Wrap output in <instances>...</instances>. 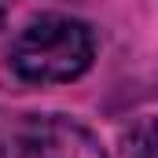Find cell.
I'll list each match as a JSON object with an SVG mask.
<instances>
[{"label": "cell", "instance_id": "cell-1", "mask_svg": "<svg viewBox=\"0 0 158 158\" xmlns=\"http://www.w3.org/2000/svg\"><path fill=\"white\" fill-rule=\"evenodd\" d=\"M96 37L70 15H37L11 44V70L30 85H66L92 66Z\"/></svg>", "mask_w": 158, "mask_h": 158}, {"label": "cell", "instance_id": "cell-2", "mask_svg": "<svg viewBox=\"0 0 158 158\" xmlns=\"http://www.w3.org/2000/svg\"><path fill=\"white\" fill-rule=\"evenodd\" d=\"M37 158H107L99 140L66 114H48L37 129Z\"/></svg>", "mask_w": 158, "mask_h": 158}, {"label": "cell", "instance_id": "cell-4", "mask_svg": "<svg viewBox=\"0 0 158 158\" xmlns=\"http://www.w3.org/2000/svg\"><path fill=\"white\" fill-rule=\"evenodd\" d=\"M7 11H11V0H0V30H4V22H7Z\"/></svg>", "mask_w": 158, "mask_h": 158}, {"label": "cell", "instance_id": "cell-3", "mask_svg": "<svg viewBox=\"0 0 158 158\" xmlns=\"http://www.w3.org/2000/svg\"><path fill=\"white\" fill-rule=\"evenodd\" d=\"M37 114L0 110V158H37Z\"/></svg>", "mask_w": 158, "mask_h": 158}]
</instances>
